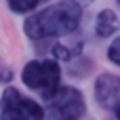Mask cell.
I'll return each instance as SVG.
<instances>
[{"mask_svg":"<svg viewBox=\"0 0 120 120\" xmlns=\"http://www.w3.org/2000/svg\"><path fill=\"white\" fill-rule=\"evenodd\" d=\"M116 118L120 120V105H118V108H116Z\"/></svg>","mask_w":120,"mask_h":120,"instance_id":"9","label":"cell"},{"mask_svg":"<svg viewBox=\"0 0 120 120\" xmlns=\"http://www.w3.org/2000/svg\"><path fill=\"white\" fill-rule=\"evenodd\" d=\"M118 27H120L118 15L110 8H103L95 19V30H97V36H101V38H108V36L116 34Z\"/></svg>","mask_w":120,"mask_h":120,"instance_id":"6","label":"cell"},{"mask_svg":"<svg viewBox=\"0 0 120 120\" xmlns=\"http://www.w3.org/2000/svg\"><path fill=\"white\" fill-rule=\"evenodd\" d=\"M118 4H120V0H118Z\"/></svg>","mask_w":120,"mask_h":120,"instance_id":"10","label":"cell"},{"mask_svg":"<svg viewBox=\"0 0 120 120\" xmlns=\"http://www.w3.org/2000/svg\"><path fill=\"white\" fill-rule=\"evenodd\" d=\"M21 80L27 89H32L34 93H38L42 99L49 101L59 89L61 68L51 59H34L23 68Z\"/></svg>","mask_w":120,"mask_h":120,"instance_id":"2","label":"cell"},{"mask_svg":"<svg viewBox=\"0 0 120 120\" xmlns=\"http://www.w3.org/2000/svg\"><path fill=\"white\" fill-rule=\"evenodd\" d=\"M80 17H82L80 4H76L74 0H61V2H55L34 15H30L23 23V30L34 40L63 36L78 27Z\"/></svg>","mask_w":120,"mask_h":120,"instance_id":"1","label":"cell"},{"mask_svg":"<svg viewBox=\"0 0 120 120\" xmlns=\"http://www.w3.org/2000/svg\"><path fill=\"white\" fill-rule=\"evenodd\" d=\"M40 2H44V0H8V6H11L15 13H30V11H34Z\"/></svg>","mask_w":120,"mask_h":120,"instance_id":"7","label":"cell"},{"mask_svg":"<svg viewBox=\"0 0 120 120\" xmlns=\"http://www.w3.org/2000/svg\"><path fill=\"white\" fill-rule=\"evenodd\" d=\"M95 97L97 103L105 110H116L120 105V76L116 74H101L95 80Z\"/></svg>","mask_w":120,"mask_h":120,"instance_id":"5","label":"cell"},{"mask_svg":"<svg viewBox=\"0 0 120 120\" xmlns=\"http://www.w3.org/2000/svg\"><path fill=\"white\" fill-rule=\"evenodd\" d=\"M108 57H110V61H114L116 65H120V36L112 42V46L108 49Z\"/></svg>","mask_w":120,"mask_h":120,"instance_id":"8","label":"cell"},{"mask_svg":"<svg viewBox=\"0 0 120 120\" xmlns=\"http://www.w3.org/2000/svg\"><path fill=\"white\" fill-rule=\"evenodd\" d=\"M44 110L34 99L8 86L0 97V120H42Z\"/></svg>","mask_w":120,"mask_h":120,"instance_id":"3","label":"cell"},{"mask_svg":"<svg viewBox=\"0 0 120 120\" xmlns=\"http://www.w3.org/2000/svg\"><path fill=\"white\" fill-rule=\"evenodd\" d=\"M49 114L53 120H80L86 114L82 93L74 86H59L49 99Z\"/></svg>","mask_w":120,"mask_h":120,"instance_id":"4","label":"cell"}]
</instances>
